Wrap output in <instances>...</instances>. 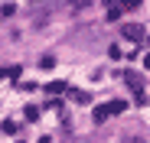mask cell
<instances>
[{"mask_svg": "<svg viewBox=\"0 0 150 143\" xmlns=\"http://www.w3.org/2000/svg\"><path fill=\"white\" fill-rule=\"evenodd\" d=\"M144 65H147V68H150V55H147V59H144Z\"/></svg>", "mask_w": 150, "mask_h": 143, "instance_id": "11", "label": "cell"}, {"mask_svg": "<svg viewBox=\"0 0 150 143\" xmlns=\"http://www.w3.org/2000/svg\"><path fill=\"white\" fill-rule=\"evenodd\" d=\"M117 7H121V10H137L140 0H117Z\"/></svg>", "mask_w": 150, "mask_h": 143, "instance_id": "4", "label": "cell"}, {"mask_svg": "<svg viewBox=\"0 0 150 143\" xmlns=\"http://www.w3.org/2000/svg\"><path fill=\"white\" fill-rule=\"evenodd\" d=\"M121 143H144V140H137V137H124Z\"/></svg>", "mask_w": 150, "mask_h": 143, "instance_id": "9", "label": "cell"}, {"mask_svg": "<svg viewBox=\"0 0 150 143\" xmlns=\"http://www.w3.org/2000/svg\"><path fill=\"white\" fill-rule=\"evenodd\" d=\"M36 143H49V137H39V140H36Z\"/></svg>", "mask_w": 150, "mask_h": 143, "instance_id": "10", "label": "cell"}, {"mask_svg": "<svg viewBox=\"0 0 150 143\" xmlns=\"http://www.w3.org/2000/svg\"><path fill=\"white\" fill-rule=\"evenodd\" d=\"M26 121H39V111L36 107H26Z\"/></svg>", "mask_w": 150, "mask_h": 143, "instance_id": "7", "label": "cell"}, {"mask_svg": "<svg viewBox=\"0 0 150 143\" xmlns=\"http://www.w3.org/2000/svg\"><path fill=\"white\" fill-rule=\"evenodd\" d=\"M49 91H52V94H62V91H65V81H52V85H49Z\"/></svg>", "mask_w": 150, "mask_h": 143, "instance_id": "6", "label": "cell"}, {"mask_svg": "<svg viewBox=\"0 0 150 143\" xmlns=\"http://www.w3.org/2000/svg\"><path fill=\"white\" fill-rule=\"evenodd\" d=\"M124 107H127V101H108V104H105V111H108V117H111V114H121Z\"/></svg>", "mask_w": 150, "mask_h": 143, "instance_id": "3", "label": "cell"}, {"mask_svg": "<svg viewBox=\"0 0 150 143\" xmlns=\"http://www.w3.org/2000/svg\"><path fill=\"white\" fill-rule=\"evenodd\" d=\"M121 36H124V39H131V42L147 39V33H144V26H140V23H127V26H121Z\"/></svg>", "mask_w": 150, "mask_h": 143, "instance_id": "1", "label": "cell"}, {"mask_svg": "<svg viewBox=\"0 0 150 143\" xmlns=\"http://www.w3.org/2000/svg\"><path fill=\"white\" fill-rule=\"evenodd\" d=\"M0 130L10 133V137H16V124H13V121H4V124H0Z\"/></svg>", "mask_w": 150, "mask_h": 143, "instance_id": "5", "label": "cell"}, {"mask_svg": "<svg viewBox=\"0 0 150 143\" xmlns=\"http://www.w3.org/2000/svg\"><path fill=\"white\" fill-rule=\"evenodd\" d=\"M108 20H121V7H111L108 10Z\"/></svg>", "mask_w": 150, "mask_h": 143, "instance_id": "8", "label": "cell"}, {"mask_svg": "<svg viewBox=\"0 0 150 143\" xmlns=\"http://www.w3.org/2000/svg\"><path fill=\"white\" fill-rule=\"evenodd\" d=\"M121 78H124V81H127V88H134L137 94H144V91H140V88H144V78L137 75V72H124V75H121Z\"/></svg>", "mask_w": 150, "mask_h": 143, "instance_id": "2", "label": "cell"}]
</instances>
